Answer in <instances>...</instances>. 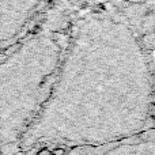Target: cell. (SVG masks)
I'll list each match as a JSON object with an SVG mask.
<instances>
[{
	"label": "cell",
	"instance_id": "1",
	"mask_svg": "<svg viewBox=\"0 0 155 155\" xmlns=\"http://www.w3.org/2000/svg\"><path fill=\"white\" fill-rule=\"evenodd\" d=\"M35 38L26 41L0 61V143L12 144L37 118L44 90L33 78Z\"/></svg>",
	"mask_w": 155,
	"mask_h": 155
},
{
	"label": "cell",
	"instance_id": "2",
	"mask_svg": "<svg viewBox=\"0 0 155 155\" xmlns=\"http://www.w3.org/2000/svg\"><path fill=\"white\" fill-rule=\"evenodd\" d=\"M38 4V0H0V44L22 31Z\"/></svg>",
	"mask_w": 155,
	"mask_h": 155
},
{
	"label": "cell",
	"instance_id": "3",
	"mask_svg": "<svg viewBox=\"0 0 155 155\" xmlns=\"http://www.w3.org/2000/svg\"><path fill=\"white\" fill-rule=\"evenodd\" d=\"M52 155H64V150H63V148H56V150L52 153Z\"/></svg>",
	"mask_w": 155,
	"mask_h": 155
},
{
	"label": "cell",
	"instance_id": "4",
	"mask_svg": "<svg viewBox=\"0 0 155 155\" xmlns=\"http://www.w3.org/2000/svg\"><path fill=\"white\" fill-rule=\"evenodd\" d=\"M38 155H52V153L49 150H46V148H44L42 151H40V154Z\"/></svg>",
	"mask_w": 155,
	"mask_h": 155
}]
</instances>
